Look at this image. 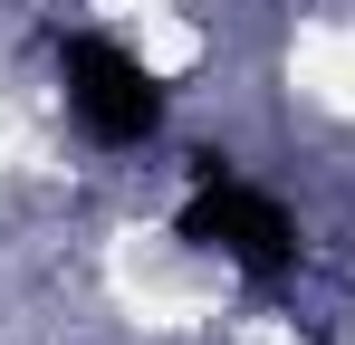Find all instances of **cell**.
Listing matches in <instances>:
<instances>
[{"label": "cell", "mask_w": 355, "mask_h": 345, "mask_svg": "<svg viewBox=\"0 0 355 345\" xmlns=\"http://www.w3.org/2000/svg\"><path fill=\"white\" fill-rule=\"evenodd\" d=\"M173 230L192 240V249L231 259L250 288H279L297 259H307V240H297L288 202H279V192H259L231 154H192V202H182V221H173Z\"/></svg>", "instance_id": "1"}, {"label": "cell", "mask_w": 355, "mask_h": 345, "mask_svg": "<svg viewBox=\"0 0 355 345\" xmlns=\"http://www.w3.org/2000/svg\"><path fill=\"white\" fill-rule=\"evenodd\" d=\"M58 96H67L77 134H87L96 154L154 144L164 115H173V87L125 48V39H106V29H67V39H58Z\"/></svg>", "instance_id": "2"}]
</instances>
